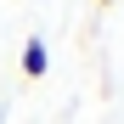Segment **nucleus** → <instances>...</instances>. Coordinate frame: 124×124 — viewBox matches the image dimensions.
<instances>
[{"label": "nucleus", "mask_w": 124, "mask_h": 124, "mask_svg": "<svg viewBox=\"0 0 124 124\" xmlns=\"http://www.w3.org/2000/svg\"><path fill=\"white\" fill-rule=\"evenodd\" d=\"M45 68H51L45 39H28V45H23V73H28V79H45Z\"/></svg>", "instance_id": "f257e3e1"}, {"label": "nucleus", "mask_w": 124, "mask_h": 124, "mask_svg": "<svg viewBox=\"0 0 124 124\" xmlns=\"http://www.w3.org/2000/svg\"><path fill=\"white\" fill-rule=\"evenodd\" d=\"M96 6H113V0H96Z\"/></svg>", "instance_id": "f03ea898"}]
</instances>
